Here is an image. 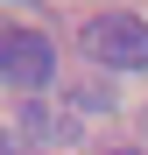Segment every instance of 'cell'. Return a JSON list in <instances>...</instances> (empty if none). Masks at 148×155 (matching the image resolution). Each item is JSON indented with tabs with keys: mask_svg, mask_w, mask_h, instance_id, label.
<instances>
[{
	"mask_svg": "<svg viewBox=\"0 0 148 155\" xmlns=\"http://www.w3.org/2000/svg\"><path fill=\"white\" fill-rule=\"evenodd\" d=\"M85 49L106 71H141L148 64V21H134V14H92L85 21Z\"/></svg>",
	"mask_w": 148,
	"mask_h": 155,
	"instance_id": "1",
	"label": "cell"
},
{
	"mask_svg": "<svg viewBox=\"0 0 148 155\" xmlns=\"http://www.w3.org/2000/svg\"><path fill=\"white\" fill-rule=\"evenodd\" d=\"M49 78H57V42H49V35H35V28L0 35V85H14V92H42Z\"/></svg>",
	"mask_w": 148,
	"mask_h": 155,
	"instance_id": "2",
	"label": "cell"
},
{
	"mask_svg": "<svg viewBox=\"0 0 148 155\" xmlns=\"http://www.w3.org/2000/svg\"><path fill=\"white\" fill-rule=\"evenodd\" d=\"M28 134L49 148H71L78 141V113H57V106H28Z\"/></svg>",
	"mask_w": 148,
	"mask_h": 155,
	"instance_id": "3",
	"label": "cell"
},
{
	"mask_svg": "<svg viewBox=\"0 0 148 155\" xmlns=\"http://www.w3.org/2000/svg\"><path fill=\"white\" fill-rule=\"evenodd\" d=\"M113 155H134V148H113Z\"/></svg>",
	"mask_w": 148,
	"mask_h": 155,
	"instance_id": "4",
	"label": "cell"
}]
</instances>
